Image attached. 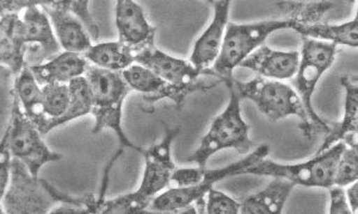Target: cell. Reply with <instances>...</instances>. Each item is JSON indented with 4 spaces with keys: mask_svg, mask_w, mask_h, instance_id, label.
<instances>
[{
    "mask_svg": "<svg viewBox=\"0 0 358 214\" xmlns=\"http://www.w3.org/2000/svg\"><path fill=\"white\" fill-rule=\"evenodd\" d=\"M104 200L94 194L74 197L50 183L35 178L28 167L18 158H13L11 178L8 190L1 198V211L8 214L50 213L57 205L82 207L85 214L101 213Z\"/></svg>",
    "mask_w": 358,
    "mask_h": 214,
    "instance_id": "6da1fadb",
    "label": "cell"
},
{
    "mask_svg": "<svg viewBox=\"0 0 358 214\" xmlns=\"http://www.w3.org/2000/svg\"><path fill=\"white\" fill-rule=\"evenodd\" d=\"M268 151V146L262 144L246 158L220 169H207L206 167L176 169L171 181L178 183L179 188H172L158 195L152 201L151 210L176 213L180 208L195 204L199 213H206L207 201H204V197L216 182L246 174L248 168L266 158Z\"/></svg>",
    "mask_w": 358,
    "mask_h": 214,
    "instance_id": "7a4b0ae2",
    "label": "cell"
},
{
    "mask_svg": "<svg viewBox=\"0 0 358 214\" xmlns=\"http://www.w3.org/2000/svg\"><path fill=\"white\" fill-rule=\"evenodd\" d=\"M179 132L180 128L170 129L165 125L163 139L143 151L146 166L138 190L117 198L106 199L101 213H148L147 208L151 206L152 201L171 181L176 170L171 158V146Z\"/></svg>",
    "mask_w": 358,
    "mask_h": 214,
    "instance_id": "3957f363",
    "label": "cell"
},
{
    "mask_svg": "<svg viewBox=\"0 0 358 214\" xmlns=\"http://www.w3.org/2000/svg\"><path fill=\"white\" fill-rule=\"evenodd\" d=\"M85 74L92 94L91 114L96 119L92 134H98L104 129L113 130L121 146L143 154L145 150L131 143L123 131V101L131 89L124 80L122 73L89 66Z\"/></svg>",
    "mask_w": 358,
    "mask_h": 214,
    "instance_id": "277c9868",
    "label": "cell"
},
{
    "mask_svg": "<svg viewBox=\"0 0 358 214\" xmlns=\"http://www.w3.org/2000/svg\"><path fill=\"white\" fill-rule=\"evenodd\" d=\"M239 99L252 101L268 121H278L289 116H296L301 121L300 130L303 136L310 138L315 134L301 99L290 86L276 80L255 77L252 80H233Z\"/></svg>",
    "mask_w": 358,
    "mask_h": 214,
    "instance_id": "5b68a950",
    "label": "cell"
},
{
    "mask_svg": "<svg viewBox=\"0 0 358 214\" xmlns=\"http://www.w3.org/2000/svg\"><path fill=\"white\" fill-rule=\"evenodd\" d=\"M294 26L293 22L285 18L262 20L252 24L228 23L220 54L212 67L217 79L224 81L226 85L232 84L233 70L262 47L271 33L282 29H294Z\"/></svg>",
    "mask_w": 358,
    "mask_h": 214,
    "instance_id": "8992f818",
    "label": "cell"
},
{
    "mask_svg": "<svg viewBox=\"0 0 358 214\" xmlns=\"http://www.w3.org/2000/svg\"><path fill=\"white\" fill-rule=\"evenodd\" d=\"M229 89V102L224 112L213 121L210 129L202 138L199 149L187 158L195 162L199 167L207 166L213 155L224 149H234L241 155L248 154L252 149L253 142L248 137L250 126L241 117V99L232 84Z\"/></svg>",
    "mask_w": 358,
    "mask_h": 214,
    "instance_id": "52a82bcc",
    "label": "cell"
},
{
    "mask_svg": "<svg viewBox=\"0 0 358 214\" xmlns=\"http://www.w3.org/2000/svg\"><path fill=\"white\" fill-rule=\"evenodd\" d=\"M345 149L344 142L325 150L315 158L296 165H282L265 158L246 170V174L285 178L296 186L330 188L334 186L338 161Z\"/></svg>",
    "mask_w": 358,
    "mask_h": 214,
    "instance_id": "ba28073f",
    "label": "cell"
},
{
    "mask_svg": "<svg viewBox=\"0 0 358 214\" xmlns=\"http://www.w3.org/2000/svg\"><path fill=\"white\" fill-rule=\"evenodd\" d=\"M336 53L337 45L334 43H325L303 37L300 63L296 74L294 75L293 84L296 89L295 92L301 99L302 105L308 114L315 134L326 135L330 131V123L319 117V114L314 109L312 99L314 89L322 74L334 65Z\"/></svg>",
    "mask_w": 358,
    "mask_h": 214,
    "instance_id": "9c48e42d",
    "label": "cell"
},
{
    "mask_svg": "<svg viewBox=\"0 0 358 214\" xmlns=\"http://www.w3.org/2000/svg\"><path fill=\"white\" fill-rule=\"evenodd\" d=\"M41 135L36 124L22 109L18 98L13 95L11 118L1 141L8 144L13 158L23 162L35 178H38V171L45 163L62 158V154L54 153L45 146Z\"/></svg>",
    "mask_w": 358,
    "mask_h": 214,
    "instance_id": "30bf717a",
    "label": "cell"
},
{
    "mask_svg": "<svg viewBox=\"0 0 358 214\" xmlns=\"http://www.w3.org/2000/svg\"><path fill=\"white\" fill-rule=\"evenodd\" d=\"M134 56L135 62H138V65L146 67L160 79L179 87L195 89L200 92V91L213 89L222 81L207 84L206 81L200 80L201 77H207V75L217 77L212 68L200 70L187 61L167 55L155 47V40L134 52Z\"/></svg>",
    "mask_w": 358,
    "mask_h": 214,
    "instance_id": "8fae6325",
    "label": "cell"
},
{
    "mask_svg": "<svg viewBox=\"0 0 358 214\" xmlns=\"http://www.w3.org/2000/svg\"><path fill=\"white\" fill-rule=\"evenodd\" d=\"M41 6H33L25 10V40L28 43L27 66L42 65L45 61L53 60L62 50L54 29L47 13Z\"/></svg>",
    "mask_w": 358,
    "mask_h": 214,
    "instance_id": "7c38bea8",
    "label": "cell"
},
{
    "mask_svg": "<svg viewBox=\"0 0 358 214\" xmlns=\"http://www.w3.org/2000/svg\"><path fill=\"white\" fill-rule=\"evenodd\" d=\"M122 75L131 89L143 94V104L146 107H153L162 99H171L180 109L187 95L199 92L195 89L169 84L141 65H131L123 70Z\"/></svg>",
    "mask_w": 358,
    "mask_h": 214,
    "instance_id": "4fadbf2b",
    "label": "cell"
},
{
    "mask_svg": "<svg viewBox=\"0 0 358 214\" xmlns=\"http://www.w3.org/2000/svg\"><path fill=\"white\" fill-rule=\"evenodd\" d=\"M210 3L214 6L212 23L202 33V36L196 40L190 56V63L200 70L210 69V66L215 63L216 59L220 54L224 33L228 24L231 1L220 0Z\"/></svg>",
    "mask_w": 358,
    "mask_h": 214,
    "instance_id": "5bb4252c",
    "label": "cell"
},
{
    "mask_svg": "<svg viewBox=\"0 0 358 214\" xmlns=\"http://www.w3.org/2000/svg\"><path fill=\"white\" fill-rule=\"evenodd\" d=\"M118 42L134 52L155 40V29L146 20L143 8L133 0L116 1Z\"/></svg>",
    "mask_w": 358,
    "mask_h": 214,
    "instance_id": "9a60e30c",
    "label": "cell"
},
{
    "mask_svg": "<svg viewBox=\"0 0 358 214\" xmlns=\"http://www.w3.org/2000/svg\"><path fill=\"white\" fill-rule=\"evenodd\" d=\"M41 8L49 17L57 40L66 52L84 54L92 47L91 37L85 26L77 17L62 6V1L47 0Z\"/></svg>",
    "mask_w": 358,
    "mask_h": 214,
    "instance_id": "2e32d148",
    "label": "cell"
},
{
    "mask_svg": "<svg viewBox=\"0 0 358 214\" xmlns=\"http://www.w3.org/2000/svg\"><path fill=\"white\" fill-rule=\"evenodd\" d=\"M0 29L1 66L17 77L27 67L28 43L25 40L24 22L20 20L18 13H3Z\"/></svg>",
    "mask_w": 358,
    "mask_h": 214,
    "instance_id": "e0dca14e",
    "label": "cell"
},
{
    "mask_svg": "<svg viewBox=\"0 0 358 214\" xmlns=\"http://www.w3.org/2000/svg\"><path fill=\"white\" fill-rule=\"evenodd\" d=\"M300 63L297 52H278L262 45L241 63L243 68L251 69L262 77L285 80L296 74Z\"/></svg>",
    "mask_w": 358,
    "mask_h": 214,
    "instance_id": "ac0fdd59",
    "label": "cell"
},
{
    "mask_svg": "<svg viewBox=\"0 0 358 214\" xmlns=\"http://www.w3.org/2000/svg\"><path fill=\"white\" fill-rule=\"evenodd\" d=\"M341 84L345 89V107L344 117L339 123H330V131L326 134V138L322 146L317 149V155L322 154L325 150L330 149L338 142L354 141L357 136L358 130V86L356 77H339Z\"/></svg>",
    "mask_w": 358,
    "mask_h": 214,
    "instance_id": "d6986e66",
    "label": "cell"
},
{
    "mask_svg": "<svg viewBox=\"0 0 358 214\" xmlns=\"http://www.w3.org/2000/svg\"><path fill=\"white\" fill-rule=\"evenodd\" d=\"M87 67L85 57L80 54L65 52L59 54L53 60L42 65L31 66L29 68L31 69L37 82L45 86L49 84H69L74 79L83 77Z\"/></svg>",
    "mask_w": 358,
    "mask_h": 214,
    "instance_id": "ffe728a7",
    "label": "cell"
},
{
    "mask_svg": "<svg viewBox=\"0 0 358 214\" xmlns=\"http://www.w3.org/2000/svg\"><path fill=\"white\" fill-rule=\"evenodd\" d=\"M293 182L275 178L264 190L250 195L241 202V213L270 214L282 213L285 202L293 192Z\"/></svg>",
    "mask_w": 358,
    "mask_h": 214,
    "instance_id": "44dd1931",
    "label": "cell"
},
{
    "mask_svg": "<svg viewBox=\"0 0 358 214\" xmlns=\"http://www.w3.org/2000/svg\"><path fill=\"white\" fill-rule=\"evenodd\" d=\"M11 94L18 98L24 114L36 124L38 130L41 129L47 121L43 111V93L28 66L17 75Z\"/></svg>",
    "mask_w": 358,
    "mask_h": 214,
    "instance_id": "7402d4cb",
    "label": "cell"
},
{
    "mask_svg": "<svg viewBox=\"0 0 358 214\" xmlns=\"http://www.w3.org/2000/svg\"><path fill=\"white\" fill-rule=\"evenodd\" d=\"M84 57L96 67L111 72H123L135 62L134 50L121 42L92 45Z\"/></svg>",
    "mask_w": 358,
    "mask_h": 214,
    "instance_id": "603a6c76",
    "label": "cell"
},
{
    "mask_svg": "<svg viewBox=\"0 0 358 214\" xmlns=\"http://www.w3.org/2000/svg\"><path fill=\"white\" fill-rule=\"evenodd\" d=\"M294 30L303 37L312 40H331L334 45H348L357 48L358 16L344 24L331 25L317 23L313 25H295Z\"/></svg>",
    "mask_w": 358,
    "mask_h": 214,
    "instance_id": "cb8c5ba5",
    "label": "cell"
},
{
    "mask_svg": "<svg viewBox=\"0 0 358 214\" xmlns=\"http://www.w3.org/2000/svg\"><path fill=\"white\" fill-rule=\"evenodd\" d=\"M69 86L71 93L69 109L62 117L47 121L45 126L40 130L42 135L48 134L57 126L92 112V94L87 79L84 77H77L71 81Z\"/></svg>",
    "mask_w": 358,
    "mask_h": 214,
    "instance_id": "d4e9b609",
    "label": "cell"
},
{
    "mask_svg": "<svg viewBox=\"0 0 358 214\" xmlns=\"http://www.w3.org/2000/svg\"><path fill=\"white\" fill-rule=\"evenodd\" d=\"M277 8L285 15V20L295 25H313L320 23L334 4L330 1H278Z\"/></svg>",
    "mask_w": 358,
    "mask_h": 214,
    "instance_id": "484cf974",
    "label": "cell"
},
{
    "mask_svg": "<svg viewBox=\"0 0 358 214\" xmlns=\"http://www.w3.org/2000/svg\"><path fill=\"white\" fill-rule=\"evenodd\" d=\"M42 93H43V111L47 118L45 123L62 117L69 107V101H71L69 86L66 84H49L42 87Z\"/></svg>",
    "mask_w": 358,
    "mask_h": 214,
    "instance_id": "4316f807",
    "label": "cell"
},
{
    "mask_svg": "<svg viewBox=\"0 0 358 214\" xmlns=\"http://www.w3.org/2000/svg\"><path fill=\"white\" fill-rule=\"evenodd\" d=\"M358 146L357 141L345 143V149L338 161L334 186L344 187L357 181Z\"/></svg>",
    "mask_w": 358,
    "mask_h": 214,
    "instance_id": "83f0119b",
    "label": "cell"
},
{
    "mask_svg": "<svg viewBox=\"0 0 358 214\" xmlns=\"http://www.w3.org/2000/svg\"><path fill=\"white\" fill-rule=\"evenodd\" d=\"M206 213L209 214H236L241 213V202L224 194L220 190L210 188L208 192L206 204Z\"/></svg>",
    "mask_w": 358,
    "mask_h": 214,
    "instance_id": "f1b7e54d",
    "label": "cell"
},
{
    "mask_svg": "<svg viewBox=\"0 0 358 214\" xmlns=\"http://www.w3.org/2000/svg\"><path fill=\"white\" fill-rule=\"evenodd\" d=\"M62 6L69 10L73 16H77L78 20L82 22L85 26L86 31L89 33L91 40H97L99 37V29L94 23V18L89 11L90 1H62Z\"/></svg>",
    "mask_w": 358,
    "mask_h": 214,
    "instance_id": "f546056e",
    "label": "cell"
},
{
    "mask_svg": "<svg viewBox=\"0 0 358 214\" xmlns=\"http://www.w3.org/2000/svg\"><path fill=\"white\" fill-rule=\"evenodd\" d=\"M13 155L8 149V144L1 141L0 148V199L3 198L6 192L10 178H11V163H13Z\"/></svg>",
    "mask_w": 358,
    "mask_h": 214,
    "instance_id": "4dcf8cb0",
    "label": "cell"
},
{
    "mask_svg": "<svg viewBox=\"0 0 358 214\" xmlns=\"http://www.w3.org/2000/svg\"><path fill=\"white\" fill-rule=\"evenodd\" d=\"M330 213L331 214H349L351 212L349 202L346 199L345 192L341 187H330Z\"/></svg>",
    "mask_w": 358,
    "mask_h": 214,
    "instance_id": "1f68e13d",
    "label": "cell"
},
{
    "mask_svg": "<svg viewBox=\"0 0 358 214\" xmlns=\"http://www.w3.org/2000/svg\"><path fill=\"white\" fill-rule=\"evenodd\" d=\"M47 3V0L40 1V0H33V1H27V0H3L0 3V10H1V15L3 13H18L21 10H27L33 6H43Z\"/></svg>",
    "mask_w": 358,
    "mask_h": 214,
    "instance_id": "d6a6232c",
    "label": "cell"
},
{
    "mask_svg": "<svg viewBox=\"0 0 358 214\" xmlns=\"http://www.w3.org/2000/svg\"><path fill=\"white\" fill-rule=\"evenodd\" d=\"M345 194L348 202H349V206L351 208V212L356 213L358 207V185L356 182H354V185L348 190Z\"/></svg>",
    "mask_w": 358,
    "mask_h": 214,
    "instance_id": "836d02e7",
    "label": "cell"
}]
</instances>
